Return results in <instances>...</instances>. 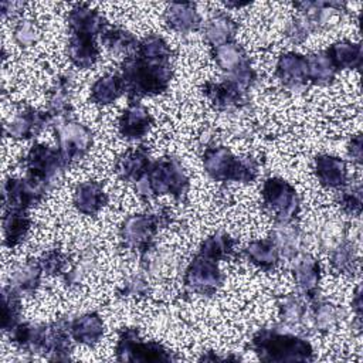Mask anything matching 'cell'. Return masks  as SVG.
Returning a JSON list of instances; mask_svg holds the SVG:
<instances>
[{
    "label": "cell",
    "instance_id": "obj_1",
    "mask_svg": "<svg viewBox=\"0 0 363 363\" xmlns=\"http://www.w3.org/2000/svg\"><path fill=\"white\" fill-rule=\"evenodd\" d=\"M69 320L61 318L51 323L20 322L10 330V340L26 352L50 354V359L65 360L71 352Z\"/></svg>",
    "mask_w": 363,
    "mask_h": 363
},
{
    "label": "cell",
    "instance_id": "obj_2",
    "mask_svg": "<svg viewBox=\"0 0 363 363\" xmlns=\"http://www.w3.org/2000/svg\"><path fill=\"white\" fill-rule=\"evenodd\" d=\"M119 75L128 99L138 102L143 96H155L167 91L173 68L170 62L146 60L133 52L125 57Z\"/></svg>",
    "mask_w": 363,
    "mask_h": 363
},
{
    "label": "cell",
    "instance_id": "obj_3",
    "mask_svg": "<svg viewBox=\"0 0 363 363\" xmlns=\"http://www.w3.org/2000/svg\"><path fill=\"white\" fill-rule=\"evenodd\" d=\"M250 347L265 362L313 360V347L306 339L278 329H258L250 340Z\"/></svg>",
    "mask_w": 363,
    "mask_h": 363
},
{
    "label": "cell",
    "instance_id": "obj_4",
    "mask_svg": "<svg viewBox=\"0 0 363 363\" xmlns=\"http://www.w3.org/2000/svg\"><path fill=\"white\" fill-rule=\"evenodd\" d=\"M136 191L142 199L170 194L173 199L182 200L189 191V177L179 159L163 156L152 162L146 176L136 183Z\"/></svg>",
    "mask_w": 363,
    "mask_h": 363
},
{
    "label": "cell",
    "instance_id": "obj_5",
    "mask_svg": "<svg viewBox=\"0 0 363 363\" xmlns=\"http://www.w3.org/2000/svg\"><path fill=\"white\" fill-rule=\"evenodd\" d=\"M204 172L216 182L251 183L258 174L254 157H238L224 146H207L203 153Z\"/></svg>",
    "mask_w": 363,
    "mask_h": 363
},
{
    "label": "cell",
    "instance_id": "obj_6",
    "mask_svg": "<svg viewBox=\"0 0 363 363\" xmlns=\"http://www.w3.org/2000/svg\"><path fill=\"white\" fill-rule=\"evenodd\" d=\"M172 213L167 208L129 216L119 228L121 241L126 248L139 251L143 255L152 248L157 231L162 227L169 225Z\"/></svg>",
    "mask_w": 363,
    "mask_h": 363
},
{
    "label": "cell",
    "instance_id": "obj_7",
    "mask_svg": "<svg viewBox=\"0 0 363 363\" xmlns=\"http://www.w3.org/2000/svg\"><path fill=\"white\" fill-rule=\"evenodd\" d=\"M262 204L278 224H291L299 214L301 203L295 187L281 177H268L261 187Z\"/></svg>",
    "mask_w": 363,
    "mask_h": 363
},
{
    "label": "cell",
    "instance_id": "obj_8",
    "mask_svg": "<svg viewBox=\"0 0 363 363\" xmlns=\"http://www.w3.org/2000/svg\"><path fill=\"white\" fill-rule=\"evenodd\" d=\"M116 359L121 362H170L174 354L155 340H143L138 328H123L115 346Z\"/></svg>",
    "mask_w": 363,
    "mask_h": 363
},
{
    "label": "cell",
    "instance_id": "obj_9",
    "mask_svg": "<svg viewBox=\"0 0 363 363\" xmlns=\"http://www.w3.org/2000/svg\"><path fill=\"white\" fill-rule=\"evenodd\" d=\"M23 166L26 169V177L48 187H52L57 177L68 167L58 149L44 143H34L30 147Z\"/></svg>",
    "mask_w": 363,
    "mask_h": 363
},
{
    "label": "cell",
    "instance_id": "obj_10",
    "mask_svg": "<svg viewBox=\"0 0 363 363\" xmlns=\"http://www.w3.org/2000/svg\"><path fill=\"white\" fill-rule=\"evenodd\" d=\"M54 133L57 149L67 166L84 159L94 143L91 129L72 119L54 123Z\"/></svg>",
    "mask_w": 363,
    "mask_h": 363
},
{
    "label": "cell",
    "instance_id": "obj_11",
    "mask_svg": "<svg viewBox=\"0 0 363 363\" xmlns=\"http://www.w3.org/2000/svg\"><path fill=\"white\" fill-rule=\"evenodd\" d=\"M223 281L224 275L218 268V261L200 252L193 257L183 275V284L190 292L207 296L214 295Z\"/></svg>",
    "mask_w": 363,
    "mask_h": 363
},
{
    "label": "cell",
    "instance_id": "obj_12",
    "mask_svg": "<svg viewBox=\"0 0 363 363\" xmlns=\"http://www.w3.org/2000/svg\"><path fill=\"white\" fill-rule=\"evenodd\" d=\"M51 187L28 177H9L3 183L4 208L28 210L40 203Z\"/></svg>",
    "mask_w": 363,
    "mask_h": 363
},
{
    "label": "cell",
    "instance_id": "obj_13",
    "mask_svg": "<svg viewBox=\"0 0 363 363\" xmlns=\"http://www.w3.org/2000/svg\"><path fill=\"white\" fill-rule=\"evenodd\" d=\"M52 123L54 121L47 111L41 112L34 108H26L6 122L4 135L11 139H31Z\"/></svg>",
    "mask_w": 363,
    "mask_h": 363
},
{
    "label": "cell",
    "instance_id": "obj_14",
    "mask_svg": "<svg viewBox=\"0 0 363 363\" xmlns=\"http://www.w3.org/2000/svg\"><path fill=\"white\" fill-rule=\"evenodd\" d=\"M152 125V113L139 102H130L119 116L118 130L125 140H138L146 136Z\"/></svg>",
    "mask_w": 363,
    "mask_h": 363
},
{
    "label": "cell",
    "instance_id": "obj_15",
    "mask_svg": "<svg viewBox=\"0 0 363 363\" xmlns=\"http://www.w3.org/2000/svg\"><path fill=\"white\" fill-rule=\"evenodd\" d=\"M294 279L301 295L313 302L316 299L320 281L319 261L311 254L299 255L294 264Z\"/></svg>",
    "mask_w": 363,
    "mask_h": 363
},
{
    "label": "cell",
    "instance_id": "obj_16",
    "mask_svg": "<svg viewBox=\"0 0 363 363\" xmlns=\"http://www.w3.org/2000/svg\"><path fill=\"white\" fill-rule=\"evenodd\" d=\"M203 92L208 101L220 111L237 109L247 102L245 91L228 78L223 82H206Z\"/></svg>",
    "mask_w": 363,
    "mask_h": 363
},
{
    "label": "cell",
    "instance_id": "obj_17",
    "mask_svg": "<svg viewBox=\"0 0 363 363\" xmlns=\"http://www.w3.org/2000/svg\"><path fill=\"white\" fill-rule=\"evenodd\" d=\"M152 164L149 152L145 146L135 147L121 155L115 162V173L123 182L139 183Z\"/></svg>",
    "mask_w": 363,
    "mask_h": 363
},
{
    "label": "cell",
    "instance_id": "obj_18",
    "mask_svg": "<svg viewBox=\"0 0 363 363\" xmlns=\"http://www.w3.org/2000/svg\"><path fill=\"white\" fill-rule=\"evenodd\" d=\"M275 75L288 88H299L309 84L306 55L294 51L282 54L277 61Z\"/></svg>",
    "mask_w": 363,
    "mask_h": 363
},
{
    "label": "cell",
    "instance_id": "obj_19",
    "mask_svg": "<svg viewBox=\"0 0 363 363\" xmlns=\"http://www.w3.org/2000/svg\"><path fill=\"white\" fill-rule=\"evenodd\" d=\"M71 34H85L96 37L109 26L105 17L86 4H75L67 16Z\"/></svg>",
    "mask_w": 363,
    "mask_h": 363
},
{
    "label": "cell",
    "instance_id": "obj_20",
    "mask_svg": "<svg viewBox=\"0 0 363 363\" xmlns=\"http://www.w3.org/2000/svg\"><path fill=\"white\" fill-rule=\"evenodd\" d=\"M318 182L326 189H340L347 184V167L343 159L332 155H318L313 159Z\"/></svg>",
    "mask_w": 363,
    "mask_h": 363
},
{
    "label": "cell",
    "instance_id": "obj_21",
    "mask_svg": "<svg viewBox=\"0 0 363 363\" xmlns=\"http://www.w3.org/2000/svg\"><path fill=\"white\" fill-rule=\"evenodd\" d=\"M106 203L108 194L99 182H82L74 190V206L81 214L96 216Z\"/></svg>",
    "mask_w": 363,
    "mask_h": 363
},
{
    "label": "cell",
    "instance_id": "obj_22",
    "mask_svg": "<svg viewBox=\"0 0 363 363\" xmlns=\"http://www.w3.org/2000/svg\"><path fill=\"white\" fill-rule=\"evenodd\" d=\"M164 21L179 33H191L201 27V17L193 3H170L164 10Z\"/></svg>",
    "mask_w": 363,
    "mask_h": 363
},
{
    "label": "cell",
    "instance_id": "obj_23",
    "mask_svg": "<svg viewBox=\"0 0 363 363\" xmlns=\"http://www.w3.org/2000/svg\"><path fill=\"white\" fill-rule=\"evenodd\" d=\"M67 54L72 65L81 69H88L98 61L99 47L92 35L71 34L67 45Z\"/></svg>",
    "mask_w": 363,
    "mask_h": 363
},
{
    "label": "cell",
    "instance_id": "obj_24",
    "mask_svg": "<svg viewBox=\"0 0 363 363\" xmlns=\"http://www.w3.org/2000/svg\"><path fill=\"white\" fill-rule=\"evenodd\" d=\"M104 320L96 312H88L69 320V333L72 340L81 345L92 346L104 336Z\"/></svg>",
    "mask_w": 363,
    "mask_h": 363
},
{
    "label": "cell",
    "instance_id": "obj_25",
    "mask_svg": "<svg viewBox=\"0 0 363 363\" xmlns=\"http://www.w3.org/2000/svg\"><path fill=\"white\" fill-rule=\"evenodd\" d=\"M71 86H72L71 77L64 74V75H60L55 79L54 85L50 89L47 112L51 115L54 123L69 119V112H71V102H69Z\"/></svg>",
    "mask_w": 363,
    "mask_h": 363
},
{
    "label": "cell",
    "instance_id": "obj_26",
    "mask_svg": "<svg viewBox=\"0 0 363 363\" xmlns=\"http://www.w3.org/2000/svg\"><path fill=\"white\" fill-rule=\"evenodd\" d=\"M31 225V218L27 210L4 208L3 216V244L7 248H14L23 242Z\"/></svg>",
    "mask_w": 363,
    "mask_h": 363
},
{
    "label": "cell",
    "instance_id": "obj_27",
    "mask_svg": "<svg viewBox=\"0 0 363 363\" xmlns=\"http://www.w3.org/2000/svg\"><path fill=\"white\" fill-rule=\"evenodd\" d=\"M244 255L247 259L262 271H272L279 262V248L274 238H262L251 241L244 248Z\"/></svg>",
    "mask_w": 363,
    "mask_h": 363
},
{
    "label": "cell",
    "instance_id": "obj_28",
    "mask_svg": "<svg viewBox=\"0 0 363 363\" xmlns=\"http://www.w3.org/2000/svg\"><path fill=\"white\" fill-rule=\"evenodd\" d=\"M336 71L357 69L362 64V45L347 40L333 43L325 50Z\"/></svg>",
    "mask_w": 363,
    "mask_h": 363
},
{
    "label": "cell",
    "instance_id": "obj_29",
    "mask_svg": "<svg viewBox=\"0 0 363 363\" xmlns=\"http://www.w3.org/2000/svg\"><path fill=\"white\" fill-rule=\"evenodd\" d=\"M237 23L227 13H216L211 16L204 27V37L211 47H218L231 43L237 33Z\"/></svg>",
    "mask_w": 363,
    "mask_h": 363
},
{
    "label": "cell",
    "instance_id": "obj_30",
    "mask_svg": "<svg viewBox=\"0 0 363 363\" xmlns=\"http://www.w3.org/2000/svg\"><path fill=\"white\" fill-rule=\"evenodd\" d=\"M41 274L43 268L38 259H28L13 271L9 285L20 294H33L41 282Z\"/></svg>",
    "mask_w": 363,
    "mask_h": 363
},
{
    "label": "cell",
    "instance_id": "obj_31",
    "mask_svg": "<svg viewBox=\"0 0 363 363\" xmlns=\"http://www.w3.org/2000/svg\"><path fill=\"white\" fill-rule=\"evenodd\" d=\"M123 92V82L119 74H106L98 78L92 86L89 99L96 105L113 104Z\"/></svg>",
    "mask_w": 363,
    "mask_h": 363
},
{
    "label": "cell",
    "instance_id": "obj_32",
    "mask_svg": "<svg viewBox=\"0 0 363 363\" xmlns=\"http://www.w3.org/2000/svg\"><path fill=\"white\" fill-rule=\"evenodd\" d=\"M101 41H102V45L108 48L111 52H115V54L125 52L126 57L136 51L138 43H139L136 37L128 30L121 27H112V26H108L102 31Z\"/></svg>",
    "mask_w": 363,
    "mask_h": 363
},
{
    "label": "cell",
    "instance_id": "obj_33",
    "mask_svg": "<svg viewBox=\"0 0 363 363\" xmlns=\"http://www.w3.org/2000/svg\"><path fill=\"white\" fill-rule=\"evenodd\" d=\"M211 55L216 64L228 75L250 61L244 50L233 41L221 44L218 47H213Z\"/></svg>",
    "mask_w": 363,
    "mask_h": 363
},
{
    "label": "cell",
    "instance_id": "obj_34",
    "mask_svg": "<svg viewBox=\"0 0 363 363\" xmlns=\"http://www.w3.org/2000/svg\"><path fill=\"white\" fill-rule=\"evenodd\" d=\"M135 54H138L142 58L152 60V61H160V62H170L173 51L167 41L157 34H149L143 37L136 47Z\"/></svg>",
    "mask_w": 363,
    "mask_h": 363
},
{
    "label": "cell",
    "instance_id": "obj_35",
    "mask_svg": "<svg viewBox=\"0 0 363 363\" xmlns=\"http://www.w3.org/2000/svg\"><path fill=\"white\" fill-rule=\"evenodd\" d=\"M234 247H235V240L230 234H227L224 231H218V233L207 237L201 242L197 252H200L211 259L221 261V259H227L230 255H233Z\"/></svg>",
    "mask_w": 363,
    "mask_h": 363
},
{
    "label": "cell",
    "instance_id": "obj_36",
    "mask_svg": "<svg viewBox=\"0 0 363 363\" xmlns=\"http://www.w3.org/2000/svg\"><path fill=\"white\" fill-rule=\"evenodd\" d=\"M306 62H308V81L311 84L325 85L335 79V75L337 71L332 65L325 51L306 55Z\"/></svg>",
    "mask_w": 363,
    "mask_h": 363
},
{
    "label": "cell",
    "instance_id": "obj_37",
    "mask_svg": "<svg viewBox=\"0 0 363 363\" xmlns=\"http://www.w3.org/2000/svg\"><path fill=\"white\" fill-rule=\"evenodd\" d=\"M20 292H17L11 285H6L1 291V301H3V319L1 328L4 332H10L20 323L21 316V299Z\"/></svg>",
    "mask_w": 363,
    "mask_h": 363
},
{
    "label": "cell",
    "instance_id": "obj_38",
    "mask_svg": "<svg viewBox=\"0 0 363 363\" xmlns=\"http://www.w3.org/2000/svg\"><path fill=\"white\" fill-rule=\"evenodd\" d=\"M306 305L298 296L288 295L279 302V318L286 325H298L305 319Z\"/></svg>",
    "mask_w": 363,
    "mask_h": 363
},
{
    "label": "cell",
    "instance_id": "obj_39",
    "mask_svg": "<svg viewBox=\"0 0 363 363\" xmlns=\"http://www.w3.org/2000/svg\"><path fill=\"white\" fill-rule=\"evenodd\" d=\"M330 265L333 271L340 274H350L354 268V251L350 242L339 244L330 254Z\"/></svg>",
    "mask_w": 363,
    "mask_h": 363
},
{
    "label": "cell",
    "instance_id": "obj_40",
    "mask_svg": "<svg viewBox=\"0 0 363 363\" xmlns=\"http://www.w3.org/2000/svg\"><path fill=\"white\" fill-rule=\"evenodd\" d=\"M339 194V204L347 214H360L362 210V187L360 184H346Z\"/></svg>",
    "mask_w": 363,
    "mask_h": 363
},
{
    "label": "cell",
    "instance_id": "obj_41",
    "mask_svg": "<svg viewBox=\"0 0 363 363\" xmlns=\"http://www.w3.org/2000/svg\"><path fill=\"white\" fill-rule=\"evenodd\" d=\"M43 272L48 275H61L68 264L65 254L61 250H50L44 252L38 259Z\"/></svg>",
    "mask_w": 363,
    "mask_h": 363
},
{
    "label": "cell",
    "instance_id": "obj_42",
    "mask_svg": "<svg viewBox=\"0 0 363 363\" xmlns=\"http://www.w3.org/2000/svg\"><path fill=\"white\" fill-rule=\"evenodd\" d=\"M337 320V311L329 303H318L313 309V323L318 330H329Z\"/></svg>",
    "mask_w": 363,
    "mask_h": 363
},
{
    "label": "cell",
    "instance_id": "obj_43",
    "mask_svg": "<svg viewBox=\"0 0 363 363\" xmlns=\"http://www.w3.org/2000/svg\"><path fill=\"white\" fill-rule=\"evenodd\" d=\"M40 37L37 26L31 20H20L14 28V40L21 47L33 45Z\"/></svg>",
    "mask_w": 363,
    "mask_h": 363
},
{
    "label": "cell",
    "instance_id": "obj_44",
    "mask_svg": "<svg viewBox=\"0 0 363 363\" xmlns=\"http://www.w3.org/2000/svg\"><path fill=\"white\" fill-rule=\"evenodd\" d=\"M312 30H313V27L309 23V20L301 14L299 17H296L295 20H292L288 24V27H286V37L292 43H301V41H303L308 37V34Z\"/></svg>",
    "mask_w": 363,
    "mask_h": 363
},
{
    "label": "cell",
    "instance_id": "obj_45",
    "mask_svg": "<svg viewBox=\"0 0 363 363\" xmlns=\"http://www.w3.org/2000/svg\"><path fill=\"white\" fill-rule=\"evenodd\" d=\"M147 284L142 277H132L125 282L122 289L119 291L123 296H146L147 294Z\"/></svg>",
    "mask_w": 363,
    "mask_h": 363
},
{
    "label": "cell",
    "instance_id": "obj_46",
    "mask_svg": "<svg viewBox=\"0 0 363 363\" xmlns=\"http://www.w3.org/2000/svg\"><path fill=\"white\" fill-rule=\"evenodd\" d=\"M349 153L356 163L362 162V136L356 135L349 143Z\"/></svg>",
    "mask_w": 363,
    "mask_h": 363
},
{
    "label": "cell",
    "instance_id": "obj_47",
    "mask_svg": "<svg viewBox=\"0 0 363 363\" xmlns=\"http://www.w3.org/2000/svg\"><path fill=\"white\" fill-rule=\"evenodd\" d=\"M353 305V309L356 312V316L357 319H360V308H362V302H360V288L356 289V294H354V301L352 302Z\"/></svg>",
    "mask_w": 363,
    "mask_h": 363
}]
</instances>
